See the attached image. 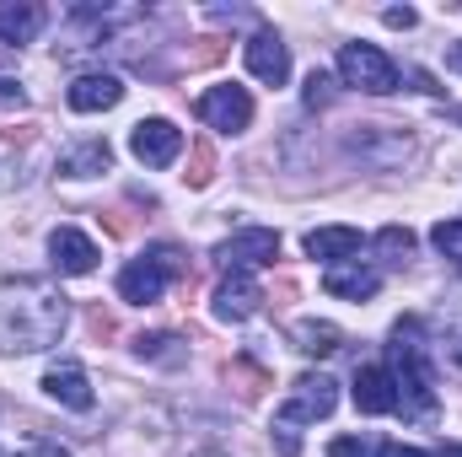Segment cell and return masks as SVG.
Returning a JSON list of instances; mask_svg holds the SVG:
<instances>
[{
  "label": "cell",
  "mask_w": 462,
  "mask_h": 457,
  "mask_svg": "<svg viewBox=\"0 0 462 457\" xmlns=\"http://www.w3.org/2000/svg\"><path fill=\"white\" fill-rule=\"evenodd\" d=\"M457 360H462V344H457Z\"/></svg>",
  "instance_id": "cell-32"
},
{
  "label": "cell",
  "mask_w": 462,
  "mask_h": 457,
  "mask_svg": "<svg viewBox=\"0 0 462 457\" xmlns=\"http://www.w3.org/2000/svg\"><path fill=\"white\" fill-rule=\"evenodd\" d=\"M43 27V5L32 0H0V43H32Z\"/></svg>",
  "instance_id": "cell-16"
},
{
  "label": "cell",
  "mask_w": 462,
  "mask_h": 457,
  "mask_svg": "<svg viewBox=\"0 0 462 457\" xmlns=\"http://www.w3.org/2000/svg\"><path fill=\"white\" fill-rule=\"evenodd\" d=\"M242 54H247V70H253L263 87H285V81H291V49H285L274 33H253Z\"/></svg>",
  "instance_id": "cell-9"
},
{
  "label": "cell",
  "mask_w": 462,
  "mask_h": 457,
  "mask_svg": "<svg viewBox=\"0 0 462 457\" xmlns=\"http://www.w3.org/2000/svg\"><path fill=\"white\" fill-rule=\"evenodd\" d=\"M108 162H114L108 140H87V145H76V151L60 162V173H65V178H92V173H108Z\"/></svg>",
  "instance_id": "cell-18"
},
{
  "label": "cell",
  "mask_w": 462,
  "mask_h": 457,
  "mask_svg": "<svg viewBox=\"0 0 462 457\" xmlns=\"http://www.w3.org/2000/svg\"><path fill=\"white\" fill-rule=\"evenodd\" d=\"M216 258L226 264L231 275H253L258 264H274L280 258V237L269 227H247V231H236V237H226L216 247Z\"/></svg>",
  "instance_id": "cell-6"
},
{
  "label": "cell",
  "mask_w": 462,
  "mask_h": 457,
  "mask_svg": "<svg viewBox=\"0 0 462 457\" xmlns=\"http://www.w3.org/2000/svg\"><path fill=\"white\" fill-rule=\"evenodd\" d=\"M430 242L441 247V258H452L462 269V221H441V227L430 231Z\"/></svg>",
  "instance_id": "cell-22"
},
{
  "label": "cell",
  "mask_w": 462,
  "mask_h": 457,
  "mask_svg": "<svg viewBox=\"0 0 462 457\" xmlns=\"http://www.w3.org/2000/svg\"><path fill=\"white\" fill-rule=\"evenodd\" d=\"M140 355H145V360H162V366H178L189 350H178L172 334H140Z\"/></svg>",
  "instance_id": "cell-21"
},
{
  "label": "cell",
  "mask_w": 462,
  "mask_h": 457,
  "mask_svg": "<svg viewBox=\"0 0 462 457\" xmlns=\"http://www.w3.org/2000/svg\"><path fill=\"white\" fill-rule=\"evenodd\" d=\"M178 269H183L178 247H151V253H140L134 264H124V275H118V296L151 307V302H162V291H167V280H172Z\"/></svg>",
  "instance_id": "cell-3"
},
{
  "label": "cell",
  "mask_w": 462,
  "mask_h": 457,
  "mask_svg": "<svg viewBox=\"0 0 462 457\" xmlns=\"http://www.w3.org/2000/svg\"><path fill=\"white\" fill-rule=\"evenodd\" d=\"M339 340H345V334H339L334 323H312V318L296 323V350H301V355H334Z\"/></svg>",
  "instance_id": "cell-19"
},
{
  "label": "cell",
  "mask_w": 462,
  "mask_h": 457,
  "mask_svg": "<svg viewBox=\"0 0 462 457\" xmlns=\"http://www.w3.org/2000/svg\"><path fill=\"white\" fill-rule=\"evenodd\" d=\"M387 27H414V11H409V5H398V11H387Z\"/></svg>",
  "instance_id": "cell-27"
},
{
  "label": "cell",
  "mask_w": 462,
  "mask_h": 457,
  "mask_svg": "<svg viewBox=\"0 0 462 457\" xmlns=\"http://www.w3.org/2000/svg\"><path fill=\"white\" fill-rule=\"evenodd\" d=\"M355 409L360 415H393L398 409V387L387 366H360L355 371Z\"/></svg>",
  "instance_id": "cell-10"
},
{
  "label": "cell",
  "mask_w": 462,
  "mask_h": 457,
  "mask_svg": "<svg viewBox=\"0 0 462 457\" xmlns=\"http://www.w3.org/2000/svg\"><path fill=\"white\" fill-rule=\"evenodd\" d=\"M70 323V302L49 280H11L0 285V355H32L60 344Z\"/></svg>",
  "instance_id": "cell-1"
},
{
  "label": "cell",
  "mask_w": 462,
  "mask_h": 457,
  "mask_svg": "<svg viewBox=\"0 0 462 457\" xmlns=\"http://www.w3.org/2000/svg\"><path fill=\"white\" fill-rule=\"evenodd\" d=\"M307 253L323 258V264H339L349 253H360V231L355 227H318V231H307Z\"/></svg>",
  "instance_id": "cell-17"
},
{
  "label": "cell",
  "mask_w": 462,
  "mask_h": 457,
  "mask_svg": "<svg viewBox=\"0 0 462 457\" xmlns=\"http://www.w3.org/2000/svg\"><path fill=\"white\" fill-rule=\"evenodd\" d=\"M199 457H221V452H199Z\"/></svg>",
  "instance_id": "cell-31"
},
{
  "label": "cell",
  "mask_w": 462,
  "mask_h": 457,
  "mask_svg": "<svg viewBox=\"0 0 462 457\" xmlns=\"http://www.w3.org/2000/svg\"><path fill=\"white\" fill-rule=\"evenodd\" d=\"M43 393H49L54 404H65V409H92V382H87V371H81L76 360L49 366V371H43Z\"/></svg>",
  "instance_id": "cell-12"
},
{
  "label": "cell",
  "mask_w": 462,
  "mask_h": 457,
  "mask_svg": "<svg viewBox=\"0 0 462 457\" xmlns=\"http://www.w3.org/2000/svg\"><path fill=\"white\" fill-rule=\"evenodd\" d=\"M334 404H339V382L334 377H318V371H307L296 387H291V404L280 409V420L274 425H301V420H323V415H334Z\"/></svg>",
  "instance_id": "cell-5"
},
{
  "label": "cell",
  "mask_w": 462,
  "mask_h": 457,
  "mask_svg": "<svg viewBox=\"0 0 462 457\" xmlns=\"http://www.w3.org/2000/svg\"><path fill=\"white\" fill-rule=\"evenodd\" d=\"M22 98H27L22 81H16L11 70H0V108H22Z\"/></svg>",
  "instance_id": "cell-24"
},
{
  "label": "cell",
  "mask_w": 462,
  "mask_h": 457,
  "mask_svg": "<svg viewBox=\"0 0 462 457\" xmlns=\"http://www.w3.org/2000/svg\"><path fill=\"white\" fill-rule=\"evenodd\" d=\"M129 151H134L145 167H172L178 151H183V129H172L167 118H140L134 135H129Z\"/></svg>",
  "instance_id": "cell-8"
},
{
  "label": "cell",
  "mask_w": 462,
  "mask_h": 457,
  "mask_svg": "<svg viewBox=\"0 0 462 457\" xmlns=\"http://www.w3.org/2000/svg\"><path fill=\"white\" fill-rule=\"evenodd\" d=\"M258 302H263V291H258V280H253V275H226V280L216 285V318H226V323L253 318V312H258Z\"/></svg>",
  "instance_id": "cell-13"
},
{
  "label": "cell",
  "mask_w": 462,
  "mask_h": 457,
  "mask_svg": "<svg viewBox=\"0 0 462 457\" xmlns=\"http://www.w3.org/2000/svg\"><path fill=\"white\" fill-rule=\"evenodd\" d=\"M457 124H462V114H457Z\"/></svg>",
  "instance_id": "cell-33"
},
{
  "label": "cell",
  "mask_w": 462,
  "mask_h": 457,
  "mask_svg": "<svg viewBox=\"0 0 462 457\" xmlns=\"http://www.w3.org/2000/svg\"><path fill=\"white\" fill-rule=\"evenodd\" d=\"M376 253H387V264H403L414 253V231L409 227H382L376 231Z\"/></svg>",
  "instance_id": "cell-20"
},
{
  "label": "cell",
  "mask_w": 462,
  "mask_h": 457,
  "mask_svg": "<svg viewBox=\"0 0 462 457\" xmlns=\"http://www.w3.org/2000/svg\"><path fill=\"white\" fill-rule=\"evenodd\" d=\"M447 70H457V76H462V43H457V49H447Z\"/></svg>",
  "instance_id": "cell-29"
},
{
  "label": "cell",
  "mask_w": 462,
  "mask_h": 457,
  "mask_svg": "<svg viewBox=\"0 0 462 457\" xmlns=\"http://www.w3.org/2000/svg\"><path fill=\"white\" fill-rule=\"evenodd\" d=\"M328 457H371V447H365L360 436H339V442L328 447Z\"/></svg>",
  "instance_id": "cell-25"
},
{
  "label": "cell",
  "mask_w": 462,
  "mask_h": 457,
  "mask_svg": "<svg viewBox=\"0 0 462 457\" xmlns=\"http://www.w3.org/2000/svg\"><path fill=\"white\" fill-rule=\"evenodd\" d=\"M65 98H70L76 114H103V108H118V103H124V81L108 76V70H103V76H81V81H70Z\"/></svg>",
  "instance_id": "cell-14"
},
{
  "label": "cell",
  "mask_w": 462,
  "mask_h": 457,
  "mask_svg": "<svg viewBox=\"0 0 462 457\" xmlns=\"http://www.w3.org/2000/svg\"><path fill=\"white\" fill-rule=\"evenodd\" d=\"M328 87H334V81H328V76H323V70H312V76H307V108H323V103H328V98H334V92H328Z\"/></svg>",
  "instance_id": "cell-23"
},
{
  "label": "cell",
  "mask_w": 462,
  "mask_h": 457,
  "mask_svg": "<svg viewBox=\"0 0 462 457\" xmlns=\"http://www.w3.org/2000/svg\"><path fill=\"white\" fill-rule=\"evenodd\" d=\"M49 253H54V269L60 275H92L97 269V242L81 237L76 227H60L49 237Z\"/></svg>",
  "instance_id": "cell-11"
},
{
  "label": "cell",
  "mask_w": 462,
  "mask_h": 457,
  "mask_svg": "<svg viewBox=\"0 0 462 457\" xmlns=\"http://www.w3.org/2000/svg\"><path fill=\"white\" fill-rule=\"evenodd\" d=\"M376 269H365V264H328V275H323V291L328 296H339V302H365V296H376Z\"/></svg>",
  "instance_id": "cell-15"
},
{
  "label": "cell",
  "mask_w": 462,
  "mask_h": 457,
  "mask_svg": "<svg viewBox=\"0 0 462 457\" xmlns=\"http://www.w3.org/2000/svg\"><path fill=\"white\" fill-rule=\"evenodd\" d=\"M376 457H430V452H420V447H403V442H382V447H376Z\"/></svg>",
  "instance_id": "cell-26"
},
{
  "label": "cell",
  "mask_w": 462,
  "mask_h": 457,
  "mask_svg": "<svg viewBox=\"0 0 462 457\" xmlns=\"http://www.w3.org/2000/svg\"><path fill=\"white\" fill-rule=\"evenodd\" d=\"M430 457H462V447H436Z\"/></svg>",
  "instance_id": "cell-30"
},
{
  "label": "cell",
  "mask_w": 462,
  "mask_h": 457,
  "mask_svg": "<svg viewBox=\"0 0 462 457\" xmlns=\"http://www.w3.org/2000/svg\"><path fill=\"white\" fill-rule=\"evenodd\" d=\"M194 114L205 118L210 129H226V135H242L247 124H253V98L242 92V87H210L199 103H194Z\"/></svg>",
  "instance_id": "cell-7"
},
{
  "label": "cell",
  "mask_w": 462,
  "mask_h": 457,
  "mask_svg": "<svg viewBox=\"0 0 462 457\" xmlns=\"http://www.w3.org/2000/svg\"><path fill=\"white\" fill-rule=\"evenodd\" d=\"M339 76H345L349 87L371 92V98L398 92V65H393L376 43H345V49H339Z\"/></svg>",
  "instance_id": "cell-4"
},
{
  "label": "cell",
  "mask_w": 462,
  "mask_h": 457,
  "mask_svg": "<svg viewBox=\"0 0 462 457\" xmlns=\"http://www.w3.org/2000/svg\"><path fill=\"white\" fill-rule=\"evenodd\" d=\"M22 457H65V452H60L54 442H32V447H27V452H22Z\"/></svg>",
  "instance_id": "cell-28"
},
{
  "label": "cell",
  "mask_w": 462,
  "mask_h": 457,
  "mask_svg": "<svg viewBox=\"0 0 462 457\" xmlns=\"http://www.w3.org/2000/svg\"><path fill=\"white\" fill-rule=\"evenodd\" d=\"M393 355V387H398V409L409 420H436V387H430V371H425V344L414 323H398V334L387 344Z\"/></svg>",
  "instance_id": "cell-2"
}]
</instances>
